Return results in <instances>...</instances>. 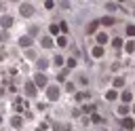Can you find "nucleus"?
<instances>
[{
	"mask_svg": "<svg viewBox=\"0 0 135 131\" xmlns=\"http://www.w3.org/2000/svg\"><path fill=\"white\" fill-rule=\"evenodd\" d=\"M21 13H23V15H32V7H30V4H23V7H21Z\"/></svg>",
	"mask_w": 135,
	"mask_h": 131,
	"instance_id": "obj_1",
	"label": "nucleus"
},
{
	"mask_svg": "<svg viewBox=\"0 0 135 131\" xmlns=\"http://www.w3.org/2000/svg\"><path fill=\"white\" fill-rule=\"evenodd\" d=\"M57 95H59V91H57L55 87H53V89H49V97H51V99H57Z\"/></svg>",
	"mask_w": 135,
	"mask_h": 131,
	"instance_id": "obj_2",
	"label": "nucleus"
},
{
	"mask_svg": "<svg viewBox=\"0 0 135 131\" xmlns=\"http://www.w3.org/2000/svg\"><path fill=\"white\" fill-rule=\"evenodd\" d=\"M44 82H46V78H44L42 74H38V76H36V85H38V87H42Z\"/></svg>",
	"mask_w": 135,
	"mask_h": 131,
	"instance_id": "obj_3",
	"label": "nucleus"
},
{
	"mask_svg": "<svg viewBox=\"0 0 135 131\" xmlns=\"http://www.w3.org/2000/svg\"><path fill=\"white\" fill-rule=\"evenodd\" d=\"M101 47H95V49H93V55H95V57H101Z\"/></svg>",
	"mask_w": 135,
	"mask_h": 131,
	"instance_id": "obj_4",
	"label": "nucleus"
},
{
	"mask_svg": "<svg viewBox=\"0 0 135 131\" xmlns=\"http://www.w3.org/2000/svg\"><path fill=\"white\" fill-rule=\"evenodd\" d=\"M122 125H125L127 129H131V127H133V121H131V118H125V121H122Z\"/></svg>",
	"mask_w": 135,
	"mask_h": 131,
	"instance_id": "obj_5",
	"label": "nucleus"
},
{
	"mask_svg": "<svg viewBox=\"0 0 135 131\" xmlns=\"http://www.w3.org/2000/svg\"><path fill=\"white\" fill-rule=\"evenodd\" d=\"M25 89H28V95H34V93H36V89H34V85H28Z\"/></svg>",
	"mask_w": 135,
	"mask_h": 131,
	"instance_id": "obj_6",
	"label": "nucleus"
},
{
	"mask_svg": "<svg viewBox=\"0 0 135 131\" xmlns=\"http://www.w3.org/2000/svg\"><path fill=\"white\" fill-rule=\"evenodd\" d=\"M127 32H129V36H135V26H129Z\"/></svg>",
	"mask_w": 135,
	"mask_h": 131,
	"instance_id": "obj_7",
	"label": "nucleus"
},
{
	"mask_svg": "<svg viewBox=\"0 0 135 131\" xmlns=\"http://www.w3.org/2000/svg\"><path fill=\"white\" fill-rule=\"evenodd\" d=\"M99 42H101V45L108 42V36H105V34H99Z\"/></svg>",
	"mask_w": 135,
	"mask_h": 131,
	"instance_id": "obj_8",
	"label": "nucleus"
},
{
	"mask_svg": "<svg viewBox=\"0 0 135 131\" xmlns=\"http://www.w3.org/2000/svg\"><path fill=\"white\" fill-rule=\"evenodd\" d=\"M0 121H2V116H0Z\"/></svg>",
	"mask_w": 135,
	"mask_h": 131,
	"instance_id": "obj_9",
	"label": "nucleus"
}]
</instances>
